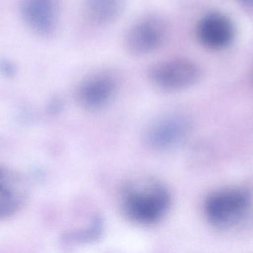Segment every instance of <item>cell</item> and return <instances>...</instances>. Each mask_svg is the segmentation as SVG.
I'll list each match as a JSON object with an SVG mask.
<instances>
[{
    "mask_svg": "<svg viewBox=\"0 0 253 253\" xmlns=\"http://www.w3.org/2000/svg\"><path fill=\"white\" fill-rule=\"evenodd\" d=\"M126 0H86L85 14L97 26H108L120 19L126 9Z\"/></svg>",
    "mask_w": 253,
    "mask_h": 253,
    "instance_id": "9c48e42d",
    "label": "cell"
},
{
    "mask_svg": "<svg viewBox=\"0 0 253 253\" xmlns=\"http://www.w3.org/2000/svg\"><path fill=\"white\" fill-rule=\"evenodd\" d=\"M0 69L6 74H12L14 73L15 67L10 62L2 61L0 62Z\"/></svg>",
    "mask_w": 253,
    "mask_h": 253,
    "instance_id": "30bf717a",
    "label": "cell"
},
{
    "mask_svg": "<svg viewBox=\"0 0 253 253\" xmlns=\"http://www.w3.org/2000/svg\"><path fill=\"white\" fill-rule=\"evenodd\" d=\"M117 90L118 83L112 74L98 73L80 83L77 89V98L86 109L99 111L112 102Z\"/></svg>",
    "mask_w": 253,
    "mask_h": 253,
    "instance_id": "8992f818",
    "label": "cell"
},
{
    "mask_svg": "<svg viewBox=\"0 0 253 253\" xmlns=\"http://www.w3.org/2000/svg\"><path fill=\"white\" fill-rule=\"evenodd\" d=\"M192 122L185 114H166L150 123L144 139L147 145L157 151H168L181 145L191 132Z\"/></svg>",
    "mask_w": 253,
    "mask_h": 253,
    "instance_id": "5b68a950",
    "label": "cell"
},
{
    "mask_svg": "<svg viewBox=\"0 0 253 253\" xmlns=\"http://www.w3.org/2000/svg\"><path fill=\"white\" fill-rule=\"evenodd\" d=\"M205 212L208 221L215 228L225 231L237 230L251 218L252 200L243 190H219L207 199Z\"/></svg>",
    "mask_w": 253,
    "mask_h": 253,
    "instance_id": "7a4b0ae2",
    "label": "cell"
},
{
    "mask_svg": "<svg viewBox=\"0 0 253 253\" xmlns=\"http://www.w3.org/2000/svg\"><path fill=\"white\" fill-rule=\"evenodd\" d=\"M242 3L246 4V5L248 6H252L253 7V0H240Z\"/></svg>",
    "mask_w": 253,
    "mask_h": 253,
    "instance_id": "8fae6325",
    "label": "cell"
},
{
    "mask_svg": "<svg viewBox=\"0 0 253 253\" xmlns=\"http://www.w3.org/2000/svg\"><path fill=\"white\" fill-rule=\"evenodd\" d=\"M200 77L199 67L188 59L175 58L158 62L148 71L150 81L159 89L177 92L188 89Z\"/></svg>",
    "mask_w": 253,
    "mask_h": 253,
    "instance_id": "277c9868",
    "label": "cell"
},
{
    "mask_svg": "<svg viewBox=\"0 0 253 253\" xmlns=\"http://www.w3.org/2000/svg\"><path fill=\"white\" fill-rule=\"evenodd\" d=\"M197 37L205 47L220 49L227 47L234 37V28L228 18L221 13L205 15L197 26Z\"/></svg>",
    "mask_w": 253,
    "mask_h": 253,
    "instance_id": "52a82bcc",
    "label": "cell"
},
{
    "mask_svg": "<svg viewBox=\"0 0 253 253\" xmlns=\"http://www.w3.org/2000/svg\"><path fill=\"white\" fill-rule=\"evenodd\" d=\"M168 34V23L162 16L156 13L145 15L128 28L125 46L131 54H150L163 46Z\"/></svg>",
    "mask_w": 253,
    "mask_h": 253,
    "instance_id": "3957f363",
    "label": "cell"
},
{
    "mask_svg": "<svg viewBox=\"0 0 253 253\" xmlns=\"http://www.w3.org/2000/svg\"><path fill=\"white\" fill-rule=\"evenodd\" d=\"M22 13L28 23L42 34H50L56 25V7L52 0H25Z\"/></svg>",
    "mask_w": 253,
    "mask_h": 253,
    "instance_id": "ba28073f",
    "label": "cell"
},
{
    "mask_svg": "<svg viewBox=\"0 0 253 253\" xmlns=\"http://www.w3.org/2000/svg\"><path fill=\"white\" fill-rule=\"evenodd\" d=\"M122 206L128 218L143 225L156 224L170 206L167 187L153 178H138L123 187Z\"/></svg>",
    "mask_w": 253,
    "mask_h": 253,
    "instance_id": "6da1fadb",
    "label": "cell"
}]
</instances>
